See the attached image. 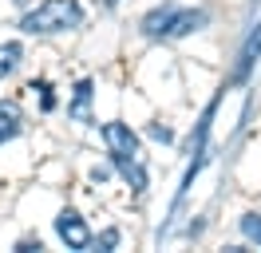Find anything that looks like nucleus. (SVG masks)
I'll use <instances>...</instances> for the list:
<instances>
[{
	"mask_svg": "<svg viewBox=\"0 0 261 253\" xmlns=\"http://www.w3.org/2000/svg\"><path fill=\"white\" fill-rule=\"evenodd\" d=\"M103 142H107V158H111V166L123 174V182H127L135 194H147V158H143V142L139 135L130 131L127 123H103Z\"/></svg>",
	"mask_w": 261,
	"mask_h": 253,
	"instance_id": "f257e3e1",
	"label": "nucleus"
},
{
	"mask_svg": "<svg viewBox=\"0 0 261 253\" xmlns=\"http://www.w3.org/2000/svg\"><path fill=\"white\" fill-rule=\"evenodd\" d=\"M206 24H210L206 8H178V4H159L139 20L147 40H182L190 32H202Z\"/></svg>",
	"mask_w": 261,
	"mask_h": 253,
	"instance_id": "f03ea898",
	"label": "nucleus"
},
{
	"mask_svg": "<svg viewBox=\"0 0 261 253\" xmlns=\"http://www.w3.org/2000/svg\"><path fill=\"white\" fill-rule=\"evenodd\" d=\"M83 24V4L80 0H40L32 12H24L20 28L28 36H60Z\"/></svg>",
	"mask_w": 261,
	"mask_h": 253,
	"instance_id": "7ed1b4c3",
	"label": "nucleus"
},
{
	"mask_svg": "<svg viewBox=\"0 0 261 253\" xmlns=\"http://www.w3.org/2000/svg\"><path fill=\"white\" fill-rule=\"evenodd\" d=\"M56 234H60V241H64L67 249H91L95 245V234L87 230V221L80 218V210H60L56 214Z\"/></svg>",
	"mask_w": 261,
	"mask_h": 253,
	"instance_id": "20e7f679",
	"label": "nucleus"
},
{
	"mask_svg": "<svg viewBox=\"0 0 261 253\" xmlns=\"http://www.w3.org/2000/svg\"><path fill=\"white\" fill-rule=\"evenodd\" d=\"M20 131H24V111H20V103L0 99V146H4V142H12Z\"/></svg>",
	"mask_w": 261,
	"mask_h": 253,
	"instance_id": "39448f33",
	"label": "nucleus"
},
{
	"mask_svg": "<svg viewBox=\"0 0 261 253\" xmlns=\"http://www.w3.org/2000/svg\"><path fill=\"white\" fill-rule=\"evenodd\" d=\"M91 91H95V83H91V79H80V83H75V99H71V107H67V115H71V119H80V123H91V115H87Z\"/></svg>",
	"mask_w": 261,
	"mask_h": 253,
	"instance_id": "423d86ee",
	"label": "nucleus"
},
{
	"mask_svg": "<svg viewBox=\"0 0 261 253\" xmlns=\"http://www.w3.org/2000/svg\"><path fill=\"white\" fill-rule=\"evenodd\" d=\"M20 60H24V47H20L16 40H4V44H0V79L12 75L20 67Z\"/></svg>",
	"mask_w": 261,
	"mask_h": 253,
	"instance_id": "0eeeda50",
	"label": "nucleus"
},
{
	"mask_svg": "<svg viewBox=\"0 0 261 253\" xmlns=\"http://www.w3.org/2000/svg\"><path fill=\"white\" fill-rule=\"evenodd\" d=\"M238 225H242V237H245V241H253V245L261 249V214H242Z\"/></svg>",
	"mask_w": 261,
	"mask_h": 253,
	"instance_id": "6e6552de",
	"label": "nucleus"
},
{
	"mask_svg": "<svg viewBox=\"0 0 261 253\" xmlns=\"http://www.w3.org/2000/svg\"><path fill=\"white\" fill-rule=\"evenodd\" d=\"M40 249H44V245H40V237H36V241H32V237L16 241V253H40Z\"/></svg>",
	"mask_w": 261,
	"mask_h": 253,
	"instance_id": "1a4fd4ad",
	"label": "nucleus"
},
{
	"mask_svg": "<svg viewBox=\"0 0 261 253\" xmlns=\"http://www.w3.org/2000/svg\"><path fill=\"white\" fill-rule=\"evenodd\" d=\"M99 245H103V249H115V245H119V230H103Z\"/></svg>",
	"mask_w": 261,
	"mask_h": 253,
	"instance_id": "9d476101",
	"label": "nucleus"
},
{
	"mask_svg": "<svg viewBox=\"0 0 261 253\" xmlns=\"http://www.w3.org/2000/svg\"><path fill=\"white\" fill-rule=\"evenodd\" d=\"M40 103H44V111H51V107H56V95H51V87H48V83H40Z\"/></svg>",
	"mask_w": 261,
	"mask_h": 253,
	"instance_id": "9b49d317",
	"label": "nucleus"
},
{
	"mask_svg": "<svg viewBox=\"0 0 261 253\" xmlns=\"http://www.w3.org/2000/svg\"><path fill=\"white\" fill-rule=\"evenodd\" d=\"M150 135H154V139H163V142L174 139V135H170V127H150Z\"/></svg>",
	"mask_w": 261,
	"mask_h": 253,
	"instance_id": "f8f14e48",
	"label": "nucleus"
},
{
	"mask_svg": "<svg viewBox=\"0 0 261 253\" xmlns=\"http://www.w3.org/2000/svg\"><path fill=\"white\" fill-rule=\"evenodd\" d=\"M107 4H119V0H107Z\"/></svg>",
	"mask_w": 261,
	"mask_h": 253,
	"instance_id": "ddd939ff",
	"label": "nucleus"
}]
</instances>
